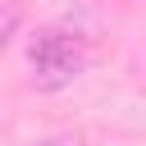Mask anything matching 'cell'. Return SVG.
Returning <instances> with one entry per match:
<instances>
[{"mask_svg":"<svg viewBox=\"0 0 146 146\" xmlns=\"http://www.w3.org/2000/svg\"><path fill=\"white\" fill-rule=\"evenodd\" d=\"M91 50H87V36L73 32V27H41L32 41H27V68H32V82L41 91H59L68 87L82 68H87Z\"/></svg>","mask_w":146,"mask_h":146,"instance_id":"6da1fadb","label":"cell"},{"mask_svg":"<svg viewBox=\"0 0 146 146\" xmlns=\"http://www.w3.org/2000/svg\"><path fill=\"white\" fill-rule=\"evenodd\" d=\"M18 23H23V9H18V5H0V50H5L9 36L18 32Z\"/></svg>","mask_w":146,"mask_h":146,"instance_id":"7a4b0ae2","label":"cell"},{"mask_svg":"<svg viewBox=\"0 0 146 146\" xmlns=\"http://www.w3.org/2000/svg\"><path fill=\"white\" fill-rule=\"evenodd\" d=\"M32 146H87V137L82 132H50V137H41Z\"/></svg>","mask_w":146,"mask_h":146,"instance_id":"3957f363","label":"cell"}]
</instances>
